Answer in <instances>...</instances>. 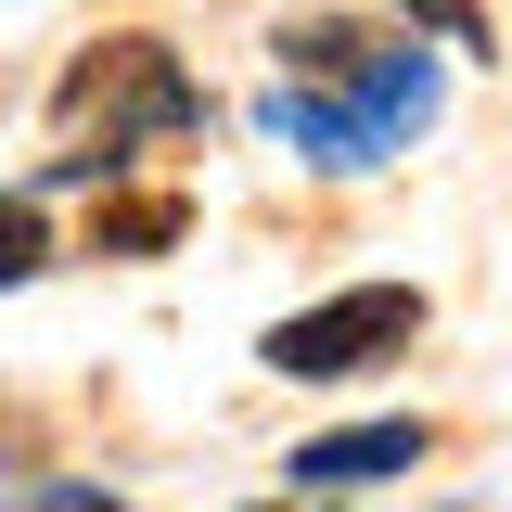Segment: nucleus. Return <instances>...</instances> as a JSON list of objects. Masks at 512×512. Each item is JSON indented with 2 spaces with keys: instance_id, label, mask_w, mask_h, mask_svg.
Listing matches in <instances>:
<instances>
[{
  "instance_id": "6",
  "label": "nucleus",
  "mask_w": 512,
  "mask_h": 512,
  "mask_svg": "<svg viewBox=\"0 0 512 512\" xmlns=\"http://www.w3.org/2000/svg\"><path fill=\"white\" fill-rule=\"evenodd\" d=\"M39 256H52L39 205H26V192H0V295H13V282H39Z\"/></svg>"
},
{
  "instance_id": "4",
  "label": "nucleus",
  "mask_w": 512,
  "mask_h": 512,
  "mask_svg": "<svg viewBox=\"0 0 512 512\" xmlns=\"http://www.w3.org/2000/svg\"><path fill=\"white\" fill-rule=\"evenodd\" d=\"M423 461V423H346V436H308L295 448V487H384Z\"/></svg>"
},
{
  "instance_id": "1",
  "label": "nucleus",
  "mask_w": 512,
  "mask_h": 512,
  "mask_svg": "<svg viewBox=\"0 0 512 512\" xmlns=\"http://www.w3.org/2000/svg\"><path fill=\"white\" fill-rule=\"evenodd\" d=\"M205 128V90H192L167 39H103V52L64 64V154L52 180H116L141 141H192Z\"/></svg>"
},
{
  "instance_id": "5",
  "label": "nucleus",
  "mask_w": 512,
  "mask_h": 512,
  "mask_svg": "<svg viewBox=\"0 0 512 512\" xmlns=\"http://www.w3.org/2000/svg\"><path fill=\"white\" fill-rule=\"evenodd\" d=\"M192 231V192H103V218H90V256H167Z\"/></svg>"
},
{
  "instance_id": "7",
  "label": "nucleus",
  "mask_w": 512,
  "mask_h": 512,
  "mask_svg": "<svg viewBox=\"0 0 512 512\" xmlns=\"http://www.w3.org/2000/svg\"><path fill=\"white\" fill-rule=\"evenodd\" d=\"M397 13H410L423 39H448V52H487V13H474V0H397Z\"/></svg>"
},
{
  "instance_id": "2",
  "label": "nucleus",
  "mask_w": 512,
  "mask_h": 512,
  "mask_svg": "<svg viewBox=\"0 0 512 512\" xmlns=\"http://www.w3.org/2000/svg\"><path fill=\"white\" fill-rule=\"evenodd\" d=\"M423 333V295L410 282H346V295H320V308L295 320H269V372H295V384H346V372H372V359H397Z\"/></svg>"
},
{
  "instance_id": "3",
  "label": "nucleus",
  "mask_w": 512,
  "mask_h": 512,
  "mask_svg": "<svg viewBox=\"0 0 512 512\" xmlns=\"http://www.w3.org/2000/svg\"><path fill=\"white\" fill-rule=\"evenodd\" d=\"M269 128H282L308 167H384V154H397V128H384L359 90H333V77H295V90L269 103Z\"/></svg>"
}]
</instances>
